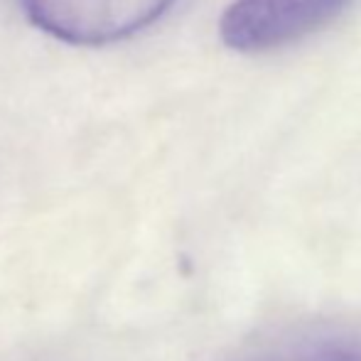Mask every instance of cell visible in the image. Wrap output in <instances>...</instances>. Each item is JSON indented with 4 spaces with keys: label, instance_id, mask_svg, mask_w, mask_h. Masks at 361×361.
I'll use <instances>...</instances> for the list:
<instances>
[{
    "label": "cell",
    "instance_id": "6da1fadb",
    "mask_svg": "<svg viewBox=\"0 0 361 361\" xmlns=\"http://www.w3.org/2000/svg\"><path fill=\"white\" fill-rule=\"evenodd\" d=\"M354 0H233L219 35L236 52L258 54L288 47L332 25Z\"/></svg>",
    "mask_w": 361,
    "mask_h": 361
},
{
    "label": "cell",
    "instance_id": "7a4b0ae2",
    "mask_svg": "<svg viewBox=\"0 0 361 361\" xmlns=\"http://www.w3.org/2000/svg\"><path fill=\"white\" fill-rule=\"evenodd\" d=\"M180 0H23L25 13L52 37L109 44L143 32Z\"/></svg>",
    "mask_w": 361,
    "mask_h": 361
},
{
    "label": "cell",
    "instance_id": "3957f363",
    "mask_svg": "<svg viewBox=\"0 0 361 361\" xmlns=\"http://www.w3.org/2000/svg\"><path fill=\"white\" fill-rule=\"evenodd\" d=\"M307 361H361L359 332H327L314 337L305 352Z\"/></svg>",
    "mask_w": 361,
    "mask_h": 361
}]
</instances>
